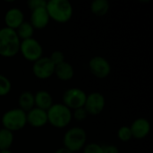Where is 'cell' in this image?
<instances>
[{"label": "cell", "mask_w": 153, "mask_h": 153, "mask_svg": "<svg viewBox=\"0 0 153 153\" xmlns=\"http://www.w3.org/2000/svg\"><path fill=\"white\" fill-rule=\"evenodd\" d=\"M1 121L4 128L13 133L22 129L27 125L26 113L20 108H12L3 115Z\"/></svg>", "instance_id": "5"}, {"label": "cell", "mask_w": 153, "mask_h": 153, "mask_svg": "<svg viewBox=\"0 0 153 153\" xmlns=\"http://www.w3.org/2000/svg\"><path fill=\"white\" fill-rule=\"evenodd\" d=\"M54 153H73L72 152H70L69 150H67L66 148H65V147H62V148H59V149H57L56 152Z\"/></svg>", "instance_id": "28"}, {"label": "cell", "mask_w": 153, "mask_h": 153, "mask_svg": "<svg viewBox=\"0 0 153 153\" xmlns=\"http://www.w3.org/2000/svg\"><path fill=\"white\" fill-rule=\"evenodd\" d=\"M54 72L55 65L51 62L48 56H41L33 63L32 73L38 79H48L54 74Z\"/></svg>", "instance_id": "10"}, {"label": "cell", "mask_w": 153, "mask_h": 153, "mask_svg": "<svg viewBox=\"0 0 153 153\" xmlns=\"http://www.w3.org/2000/svg\"><path fill=\"white\" fill-rule=\"evenodd\" d=\"M109 10V3L108 0H94L91 4V11L96 16H104Z\"/></svg>", "instance_id": "18"}, {"label": "cell", "mask_w": 153, "mask_h": 153, "mask_svg": "<svg viewBox=\"0 0 153 153\" xmlns=\"http://www.w3.org/2000/svg\"><path fill=\"white\" fill-rule=\"evenodd\" d=\"M21 39L15 30L8 27L0 29V56L4 57L14 56L20 49Z\"/></svg>", "instance_id": "1"}, {"label": "cell", "mask_w": 153, "mask_h": 153, "mask_svg": "<svg viewBox=\"0 0 153 153\" xmlns=\"http://www.w3.org/2000/svg\"><path fill=\"white\" fill-rule=\"evenodd\" d=\"M87 134L85 130L79 126H74L68 129L63 137L64 147L72 152L81 151L86 144Z\"/></svg>", "instance_id": "4"}, {"label": "cell", "mask_w": 153, "mask_h": 153, "mask_svg": "<svg viewBox=\"0 0 153 153\" xmlns=\"http://www.w3.org/2000/svg\"><path fill=\"white\" fill-rule=\"evenodd\" d=\"M103 153H119V149L113 144H108L102 146Z\"/></svg>", "instance_id": "27"}, {"label": "cell", "mask_w": 153, "mask_h": 153, "mask_svg": "<svg viewBox=\"0 0 153 153\" xmlns=\"http://www.w3.org/2000/svg\"><path fill=\"white\" fill-rule=\"evenodd\" d=\"M49 59L51 60V62L56 65L65 62V55L62 51L60 50H56V51H53L50 55V56H48Z\"/></svg>", "instance_id": "24"}, {"label": "cell", "mask_w": 153, "mask_h": 153, "mask_svg": "<svg viewBox=\"0 0 153 153\" xmlns=\"http://www.w3.org/2000/svg\"><path fill=\"white\" fill-rule=\"evenodd\" d=\"M17 36L19 37L20 39H28L32 38L33 33H34V28L32 25L30 23V22L24 21L16 30H15Z\"/></svg>", "instance_id": "20"}, {"label": "cell", "mask_w": 153, "mask_h": 153, "mask_svg": "<svg viewBox=\"0 0 153 153\" xmlns=\"http://www.w3.org/2000/svg\"><path fill=\"white\" fill-rule=\"evenodd\" d=\"M26 121L33 127H42L48 124L47 111L34 107L26 113Z\"/></svg>", "instance_id": "12"}, {"label": "cell", "mask_w": 153, "mask_h": 153, "mask_svg": "<svg viewBox=\"0 0 153 153\" xmlns=\"http://www.w3.org/2000/svg\"><path fill=\"white\" fill-rule=\"evenodd\" d=\"M83 153H103V148L100 144L91 143L85 144L83 147Z\"/></svg>", "instance_id": "23"}, {"label": "cell", "mask_w": 153, "mask_h": 153, "mask_svg": "<svg viewBox=\"0 0 153 153\" xmlns=\"http://www.w3.org/2000/svg\"><path fill=\"white\" fill-rule=\"evenodd\" d=\"M87 94L80 88H70L63 93V104L69 109L82 108L86 100Z\"/></svg>", "instance_id": "7"}, {"label": "cell", "mask_w": 153, "mask_h": 153, "mask_svg": "<svg viewBox=\"0 0 153 153\" xmlns=\"http://www.w3.org/2000/svg\"><path fill=\"white\" fill-rule=\"evenodd\" d=\"M18 104L19 108L27 113L30 109H32L35 107V101H34V94H32L30 91H23L20 94L18 99Z\"/></svg>", "instance_id": "17"}, {"label": "cell", "mask_w": 153, "mask_h": 153, "mask_svg": "<svg viewBox=\"0 0 153 153\" xmlns=\"http://www.w3.org/2000/svg\"><path fill=\"white\" fill-rule=\"evenodd\" d=\"M91 73L99 79H104L110 74V63L101 56H95L91 58L88 64Z\"/></svg>", "instance_id": "8"}, {"label": "cell", "mask_w": 153, "mask_h": 153, "mask_svg": "<svg viewBox=\"0 0 153 153\" xmlns=\"http://www.w3.org/2000/svg\"><path fill=\"white\" fill-rule=\"evenodd\" d=\"M129 127L133 138H135L137 140L146 138L151 131V124L149 120L144 117H139L135 119Z\"/></svg>", "instance_id": "11"}, {"label": "cell", "mask_w": 153, "mask_h": 153, "mask_svg": "<svg viewBox=\"0 0 153 153\" xmlns=\"http://www.w3.org/2000/svg\"><path fill=\"white\" fill-rule=\"evenodd\" d=\"M48 123L56 128L67 126L73 118L72 111L63 103H55L47 110Z\"/></svg>", "instance_id": "3"}, {"label": "cell", "mask_w": 153, "mask_h": 153, "mask_svg": "<svg viewBox=\"0 0 153 153\" xmlns=\"http://www.w3.org/2000/svg\"><path fill=\"white\" fill-rule=\"evenodd\" d=\"M4 22L6 24L5 27L16 30L24 22V14L20 8H10L4 14Z\"/></svg>", "instance_id": "14"}, {"label": "cell", "mask_w": 153, "mask_h": 153, "mask_svg": "<svg viewBox=\"0 0 153 153\" xmlns=\"http://www.w3.org/2000/svg\"><path fill=\"white\" fill-rule=\"evenodd\" d=\"M34 101L36 108H39L45 111H47L54 104L51 94L44 90L38 91L34 94Z\"/></svg>", "instance_id": "16"}, {"label": "cell", "mask_w": 153, "mask_h": 153, "mask_svg": "<svg viewBox=\"0 0 153 153\" xmlns=\"http://www.w3.org/2000/svg\"><path fill=\"white\" fill-rule=\"evenodd\" d=\"M105 105H106L105 97L100 92L94 91L87 95L83 108L87 111L88 115L98 116L103 111Z\"/></svg>", "instance_id": "9"}, {"label": "cell", "mask_w": 153, "mask_h": 153, "mask_svg": "<svg viewBox=\"0 0 153 153\" xmlns=\"http://www.w3.org/2000/svg\"><path fill=\"white\" fill-rule=\"evenodd\" d=\"M49 20H50V17L48 13L46 7L33 10L30 13V23L32 25L34 30L35 29H38V30L44 29L48 24Z\"/></svg>", "instance_id": "13"}, {"label": "cell", "mask_w": 153, "mask_h": 153, "mask_svg": "<svg viewBox=\"0 0 153 153\" xmlns=\"http://www.w3.org/2000/svg\"><path fill=\"white\" fill-rule=\"evenodd\" d=\"M12 89V83L10 80L4 76L0 74V97L6 96Z\"/></svg>", "instance_id": "21"}, {"label": "cell", "mask_w": 153, "mask_h": 153, "mask_svg": "<svg viewBox=\"0 0 153 153\" xmlns=\"http://www.w3.org/2000/svg\"><path fill=\"white\" fill-rule=\"evenodd\" d=\"M72 117L78 121H83L87 118L88 113L85 110V108L82 107V108H79L74 109V112H72Z\"/></svg>", "instance_id": "25"}, {"label": "cell", "mask_w": 153, "mask_h": 153, "mask_svg": "<svg viewBox=\"0 0 153 153\" xmlns=\"http://www.w3.org/2000/svg\"><path fill=\"white\" fill-rule=\"evenodd\" d=\"M0 153H12V152L10 150H3V151H0Z\"/></svg>", "instance_id": "29"}, {"label": "cell", "mask_w": 153, "mask_h": 153, "mask_svg": "<svg viewBox=\"0 0 153 153\" xmlns=\"http://www.w3.org/2000/svg\"><path fill=\"white\" fill-rule=\"evenodd\" d=\"M46 9L50 19L59 23L69 22L74 13L73 5L68 0H49Z\"/></svg>", "instance_id": "2"}, {"label": "cell", "mask_w": 153, "mask_h": 153, "mask_svg": "<svg viewBox=\"0 0 153 153\" xmlns=\"http://www.w3.org/2000/svg\"><path fill=\"white\" fill-rule=\"evenodd\" d=\"M27 5L30 11L39 9V8H43L47 6V1L45 0H29L27 2Z\"/></svg>", "instance_id": "26"}, {"label": "cell", "mask_w": 153, "mask_h": 153, "mask_svg": "<svg viewBox=\"0 0 153 153\" xmlns=\"http://www.w3.org/2000/svg\"><path fill=\"white\" fill-rule=\"evenodd\" d=\"M19 52H21V54L26 60L33 63L43 56L42 46L34 38L21 40Z\"/></svg>", "instance_id": "6"}, {"label": "cell", "mask_w": 153, "mask_h": 153, "mask_svg": "<svg viewBox=\"0 0 153 153\" xmlns=\"http://www.w3.org/2000/svg\"><path fill=\"white\" fill-rule=\"evenodd\" d=\"M13 143V132L5 129H0V151L9 150Z\"/></svg>", "instance_id": "19"}, {"label": "cell", "mask_w": 153, "mask_h": 153, "mask_svg": "<svg viewBox=\"0 0 153 153\" xmlns=\"http://www.w3.org/2000/svg\"><path fill=\"white\" fill-rule=\"evenodd\" d=\"M117 137L122 142H128V141H130L133 138L130 127L126 126H121L118 129V131H117Z\"/></svg>", "instance_id": "22"}, {"label": "cell", "mask_w": 153, "mask_h": 153, "mask_svg": "<svg viewBox=\"0 0 153 153\" xmlns=\"http://www.w3.org/2000/svg\"><path fill=\"white\" fill-rule=\"evenodd\" d=\"M54 74L56 75V77L60 81L66 82V81H70L71 79H73L74 75V69L70 63L65 61L55 66Z\"/></svg>", "instance_id": "15"}]
</instances>
